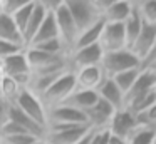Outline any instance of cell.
<instances>
[{"label": "cell", "instance_id": "484cf974", "mask_svg": "<svg viewBox=\"0 0 156 144\" xmlns=\"http://www.w3.org/2000/svg\"><path fill=\"white\" fill-rule=\"evenodd\" d=\"M139 72H141V67H136V69H129V70H124V72L118 74V76L111 77L112 80L116 82V86L119 87V89L122 90V92H128L129 89L133 87V84L136 82V79H138Z\"/></svg>", "mask_w": 156, "mask_h": 144}, {"label": "cell", "instance_id": "74e56055", "mask_svg": "<svg viewBox=\"0 0 156 144\" xmlns=\"http://www.w3.org/2000/svg\"><path fill=\"white\" fill-rule=\"evenodd\" d=\"M34 144H47V142H45V141L44 139H39V141H35V142Z\"/></svg>", "mask_w": 156, "mask_h": 144}, {"label": "cell", "instance_id": "52a82bcc", "mask_svg": "<svg viewBox=\"0 0 156 144\" xmlns=\"http://www.w3.org/2000/svg\"><path fill=\"white\" fill-rule=\"evenodd\" d=\"M2 76H7L19 80L24 87L29 86V80L32 77V70L27 62V57H25V49L22 52H17L2 60Z\"/></svg>", "mask_w": 156, "mask_h": 144}, {"label": "cell", "instance_id": "7c38bea8", "mask_svg": "<svg viewBox=\"0 0 156 144\" xmlns=\"http://www.w3.org/2000/svg\"><path fill=\"white\" fill-rule=\"evenodd\" d=\"M114 114H116L114 107L99 99L98 104L91 111L86 112V117H87L89 127L94 131H99V129H109V124H111V119Z\"/></svg>", "mask_w": 156, "mask_h": 144}, {"label": "cell", "instance_id": "1f68e13d", "mask_svg": "<svg viewBox=\"0 0 156 144\" xmlns=\"http://www.w3.org/2000/svg\"><path fill=\"white\" fill-rule=\"evenodd\" d=\"M109 129H99V131H94L92 134V139H91V144H108L109 141Z\"/></svg>", "mask_w": 156, "mask_h": 144}, {"label": "cell", "instance_id": "f35d334b", "mask_svg": "<svg viewBox=\"0 0 156 144\" xmlns=\"http://www.w3.org/2000/svg\"><path fill=\"white\" fill-rule=\"evenodd\" d=\"M0 77H2V60H0Z\"/></svg>", "mask_w": 156, "mask_h": 144}, {"label": "cell", "instance_id": "7bdbcfd3", "mask_svg": "<svg viewBox=\"0 0 156 144\" xmlns=\"http://www.w3.org/2000/svg\"><path fill=\"white\" fill-rule=\"evenodd\" d=\"M0 144H2V141H0Z\"/></svg>", "mask_w": 156, "mask_h": 144}, {"label": "cell", "instance_id": "4dcf8cb0", "mask_svg": "<svg viewBox=\"0 0 156 144\" xmlns=\"http://www.w3.org/2000/svg\"><path fill=\"white\" fill-rule=\"evenodd\" d=\"M27 2L29 0H2V12L10 17V15H14L19 9H22Z\"/></svg>", "mask_w": 156, "mask_h": 144}, {"label": "cell", "instance_id": "44dd1931", "mask_svg": "<svg viewBox=\"0 0 156 144\" xmlns=\"http://www.w3.org/2000/svg\"><path fill=\"white\" fill-rule=\"evenodd\" d=\"M52 39H61V37H59V30H57V25H55L54 15H52V13H49V15L45 17V20L42 22V25L39 27V30L35 32L34 39L30 40V44H29V45L42 44V42H47V40H52Z\"/></svg>", "mask_w": 156, "mask_h": 144}, {"label": "cell", "instance_id": "f1b7e54d", "mask_svg": "<svg viewBox=\"0 0 156 144\" xmlns=\"http://www.w3.org/2000/svg\"><path fill=\"white\" fill-rule=\"evenodd\" d=\"M2 144H34L35 141H39V137L32 136L29 132H20V134H15V136H10V137H4Z\"/></svg>", "mask_w": 156, "mask_h": 144}, {"label": "cell", "instance_id": "9c48e42d", "mask_svg": "<svg viewBox=\"0 0 156 144\" xmlns=\"http://www.w3.org/2000/svg\"><path fill=\"white\" fill-rule=\"evenodd\" d=\"M89 126H55L47 127L44 141L47 144H76L87 131Z\"/></svg>", "mask_w": 156, "mask_h": 144}, {"label": "cell", "instance_id": "ba28073f", "mask_svg": "<svg viewBox=\"0 0 156 144\" xmlns=\"http://www.w3.org/2000/svg\"><path fill=\"white\" fill-rule=\"evenodd\" d=\"M154 87H156V74L149 69H141L136 82L133 84V87L124 94V107H129L131 104H134L136 100L153 94L154 92ZM124 107H122V109H124Z\"/></svg>", "mask_w": 156, "mask_h": 144}, {"label": "cell", "instance_id": "60d3db41", "mask_svg": "<svg viewBox=\"0 0 156 144\" xmlns=\"http://www.w3.org/2000/svg\"><path fill=\"white\" fill-rule=\"evenodd\" d=\"M153 144H156V136H154V141H153Z\"/></svg>", "mask_w": 156, "mask_h": 144}, {"label": "cell", "instance_id": "277c9868", "mask_svg": "<svg viewBox=\"0 0 156 144\" xmlns=\"http://www.w3.org/2000/svg\"><path fill=\"white\" fill-rule=\"evenodd\" d=\"M52 15H54L55 25H57V30H59V37H61V40L64 42V45L67 47L69 54H71L72 47L76 44V39L79 35V30L67 5H66V0H62V3L52 12Z\"/></svg>", "mask_w": 156, "mask_h": 144}, {"label": "cell", "instance_id": "d590c367", "mask_svg": "<svg viewBox=\"0 0 156 144\" xmlns=\"http://www.w3.org/2000/svg\"><path fill=\"white\" fill-rule=\"evenodd\" d=\"M108 144H128V141L122 139V137H119V136H114V134H111V136H109Z\"/></svg>", "mask_w": 156, "mask_h": 144}, {"label": "cell", "instance_id": "b9f144b4", "mask_svg": "<svg viewBox=\"0 0 156 144\" xmlns=\"http://www.w3.org/2000/svg\"><path fill=\"white\" fill-rule=\"evenodd\" d=\"M154 97H156V87H154Z\"/></svg>", "mask_w": 156, "mask_h": 144}, {"label": "cell", "instance_id": "8d00e7d4", "mask_svg": "<svg viewBox=\"0 0 156 144\" xmlns=\"http://www.w3.org/2000/svg\"><path fill=\"white\" fill-rule=\"evenodd\" d=\"M143 69H149V70H153V72L156 74V60H153L149 65H146V67H143Z\"/></svg>", "mask_w": 156, "mask_h": 144}, {"label": "cell", "instance_id": "9a60e30c", "mask_svg": "<svg viewBox=\"0 0 156 144\" xmlns=\"http://www.w3.org/2000/svg\"><path fill=\"white\" fill-rule=\"evenodd\" d=\"M154 42H156V25L144 23L141 32H139V35H138V39H136V42L131 45L129 50H131L143 64V60H144L146 57H148V54L151 52Z\"/></svg>", "mask_w": 156, "mask_h": 144}, {"label": "cell", "instance_id": "83f0119b", "mask_svg": "<svg viewBox=\"0 0 156 144\" xmlns=\"http://www.w3.org/2000/svg\"><path fill=\"white\" fill-rule=\"evenodd\" d=\"M34 3H35V0H29L22 9H19L14 15H10L12 20H14V23H15V27L19 29L20 33L24 32L25 25H27V22H29V17H30L32 10H34ZM22 39H24V37H22Z\"/></svg>", "mask_w": 156, "mask_h": 144}, {"label": "cell", "instance_id": "30bf717a", "mask_svg": "<svg viewBox=\"0 0 156 144\" xmlns=\"http://www.w3.org/2000/svg\"><path fill=\"white\" fill-rule=\"evenodd\" d=\"M102 57H104V50L101 49L99 44H94V45L72 50L69 54V64H71L72 70H79V69H84V67L101 65Z\"/></svg>", "mask_w": 156, "mask_h": 144}, {"label": "cell", "instance_id": "7402d4cb", "mask_svg": "<svg viewBox=\"0 0 156 144\" xmlns=\"http://www.w3.org/2000/svg\"><path fill=\"white\" fill-rule=\"evenodd\" d=\"M0 40H7V42H14V44L25 47L22 33L15 27L12 17L5 15V13H0Z\"/></svg>", "mask_w": 156, "mask_h": 144}, {"label": "cell", "instance_id": "d6a6232c", "mask_svg": "<svg viewBox=\"0 0 156 144\" xmlns=\"http://www.w3.org/2000/svg\"><path fill=\"white\" fill-rule=\"evenodd\" d=\"M10 107L12 104L7 102V100L0 99V127L4 126L9 119H10Z\"/></svg>", "mask_w": 156, "mask_h": 144}, {"label": "cell", "instance_id": "836d02e7", "mask_svg": "<svg viewBox=\"0 0 156 144\" xmlns=\"http://www.w3.org/2000/svg\"><path fill=\"white\" fill-rule=\"evenodd\" d=\"M153 60H156V42H154V45H153L151 52L148 54V57H146V59L143 60V64H141V69H143V67H146V65H149V64H151Z\"/></svg>", "mask_w": 156, "mask_h": 144}, {"label": "cell", "instance_id": "cb8c5ba5", "mask_svg": "<svg viewBox=\"0 0 156 144\" xmlns=\"http://www.w3.org/2000/svg\"><path fill=\"white\" fill-rule=\"evenodd\" d=\"M122 25H124L126 45H128V49H131V45L136 42V39H138V35H139V32H141L143 25H144L143 19L139 17L138 10H136V2H134V12L131 13V17H129Z\"/></svg>", "mask_w": 156, "mask_h": 144}, {"label": "cell", "instance_id": "ffe728a7", "mask_svg": "<svg viewBox=\"0 0 156 144\" xmlns=\"http://www.w3.org/2000/svg\"><path fill=\"white\" fill-rule=\"evenodd\" d=\"M102 27H104V20L101 19V20H98L94 25L87 27V29H84V30H81L79 35H77V39H76V44H74V47H72V50L94 45V44H99Z\"/></svg>", "mask_w": 156, "mask_h": 144}, {"label": "cell", "instance_id": "e575fe53", "mask_svg": "<svg viewBox=\"0 0 156 144\" xmlns=\"http://www.w3.org/2000/svg\"><path fill=\"white\" fill-rule=\"evenodd\" d=\"M92 134H94V129H89L87 132L84 134V136L81 137V139L77 141L76 144H91V139H92Z\"/></svg>", "mask_w": 156, "mask_h": 144}, {"label": "cell", "instance_id": "603a6c76", "mask_svg": "<svg viewBox=\"0 0 156 144\" xmlns=\"http://www.w3.org/2000/svg\"><path fill=\"white\" fill-rule=\"evenodd\" d=\"M25 87L22 86L19 80L12 79V77H7V76H2L0 77V99L7 100V102L14 104L17 100L19 94L24 90Z\"/></svg>", "mask_w": 156, "mask_h": 144}, {"label": "cell", "instance_id": "f546056e", "mask_svg": "<svg viewBox=\"0 0 156 144\" xmlns=\"http://www.w3.org/2000/svg\"><path fill=\"white\" fill-rule=\"evenodd\" d=\"M25 47L24 45H19V44L14 42H7V40H0V60L7 59V57L14 55L17 52H22Z\"/></svg>", "mask_w": 156, "mask_h": 144}, {"label": "cell", "instance_id": "7a4b0ae2", "mask_svg": "<svg viewBox=\"0 0 156 144\" xmlns=\"http://www.w3.org/2000/svg\"><path fill=\"white\" fill-rule=\"evenodd\" d=\"M136 67H141V60L129 49L104 52V57H102L101 62V69L106 77H114L118 74L124 72V70L136 69Z\"/></svg>", "mask_w": 156, "mask_h": 144}, {"label": "cell", "instance_id": "8992f818", "mask_svg": "<svg viewBox=\"0 0 156 144\" xmlns=\"http://www.w3.org/2000/svg\"><path fill=\"white\" fill-rule=\"evenodd\" d=\"M66 5L71 12L79 32L101 20V13L94 7L92 0H66Z\"/></svg>", "mask_w": 156, "mask_h": 144}, {"label": "cell", "instance_id": "5b68a950", "mask_svg": "<svg viewBox=\"0 0 156 144\" xmlns=\"http://www.w3.org/2000/svg\"><path fill=\"white\" fill-rule=\"evenodd\" d=\"M55 126H89V124L84 112L67 104H59L47 109V127Z\"/></svg>", "mask_w": 156, "mask_h": 144}, {"label": "cell", "instance_id": "4fadbf2b", "mask_svg": "<svg viewBox=\"0 0 156 144\" xmlns=\"http://www.w3.org/2000/svg\"><path fill=\"white\" fill-rule=\"evenodd\" d=\"M138 119L136 116H133L128 109H119L116 111V114L112 116L111 124H109V132L119 136L122 139H128L131 136V132L138 127Z\"/></svg>", "mask_w": 156, "mask_h": 144}, {"label": "cell", "instance_id": "ac0fdd59", "mask_svg": "<svg viewBox=\"0 0 156 144\" xmlns=\"http://www.w3.org/2000/svg\"><path fill=\"white\" fill-rule=\"evenodd\" d=\"M49 15V12L44 9V5L41 3V0H35L34 3V10H32L30 17H29V22L27 25H25L24 32H22V37H24V44L25 47L30 44V40L34 39L35 32L39 30V27L42 25V22L45 20V17Z\"/></svg>", "mask_w": 156, "mask_h": 144}, {"label": "cell", "instance_id": "e0dca14e", "mask_svg": "<svg viewBox=\"0 0 156 144\" xmlns=\"http://www.w3.org/2000/svg\"><path fill=\"white\" fill-rule=\"evenodd\" d=\"M98 96L101 100L108 102L109 106H112L116 111L124 107V92L116 86V82L111 77H106L101 82V86L98 87Z\"/></svg>", "mask_w": 156, "mask_h": 144}, {"label": "cell", "instance_id": "6da1fadb", "mask_svg": "<svg viewBox=\"0 0 156 144\" xmlns=\"http://www.w3.org/2000/svg\"><path fill=\"white\" fill-rule=\"evenodd\" d=\"M77 89L76 87V76L74 70H67L62 76H59L44 92L41 94V100L44 102V106L47 109L54 106H59V104H64L69 97L72 96V92Z\"/></svg>", "mask_w": 156, "mask_h": 144}, {"label": "cell", "instance_id": "d4e9b609", "mask_svg": "<svg viewBox=\"0 0 156 144\" xmlns=\"http://www.w3.org/2000/svg\"><path fill=\"white\" fill-rule=\"evenodd\" d=\"M156 136V129L149 126H143V124H138L134 131L131 132V136L128 137V144H153Z\"/></svg>", "mask_w": 156, "mask_h": 144}, {"label": "cell", "instance_id": "8fae6325", "mask_svg": "<svg viewBox=\"0 0 156 144\" xmlns=\"http://www.w3.org/2000/svg\"><path fill=\"white\" fill-rule=\"evenodd\" d=\"M99 45L104 52H114V50L128 49L124 35V25L122 23H106L102 27Z\"/></svg>", "mask_w": 156, "mask_h": 144}, {"label": "cell", "instance_id": "4316f807", "mask_svg": "<svg viewBox=\"0 0 156 144\" xmlns=\"http://www.w3.org/2000/svg\"><path fill=\"white\" fill-rule=\"evenodd\" d=\"M136 10L144 23L156 25V0H141L136 2Z\"/></svg>", "mask_w": 156, "mask_h": 144}, {"label": "cell", "instance_id": "ab89813d", "mask_svg": "<svg viewBox=\"0 0 156 144\" xmlns=\"http://www.w3.org/2000/svg\"><path fill=\"white\" fill-rule=\"evenodd\" d=\"M0 13H4V12H2V0H0Z\"/></svg>", "mask_w": 156, "mask_h": 144}, {"label": "cell", "instance_id": "d6986e66", "mask_svg": "<svg viewBox=\"0 0 156 144\" xmlns=\"http://www.w3.org/2000/svg\"><path fill=\"white\" fill-rule=\"evenodd\" d=\"M99 96H98V90H81V89H76L72 92V96L66 100L64 104L74 107V109L81 111V112H87L91 111L92 107L98 104Z\"/></svg>", "mask_w": 156, "mask_h": 144}, {"label": "cell", "instance_id": "3957f363", "mask_svg": "<svg viewBox=\"0 0 156 144\" xmlns=\"http://www.w3.org/2000/svg\"><path fill=\"white\" fill-rule=\"evenodd\" d=\"M15 107L22 111L25 116H29L32 121L39 124V126L47 129V107L44 106V102L41 100V97L37 94H34L30 89L25 87L20 94H19L17 100L14 102Z\"/></svg>", "mask_w": 156, "mask_h": 144}, {"label": "cell", "instance_id": "5bb4252c", "mask_svg": "<svg viewBox=\"0 0 156 144\" xmlns=\"http://www.w3.org/2000/svg\"><path fill=\"white\" fill-rule=\"evenodd\" d=\"M74 76H76V87L81 90H98L101 82L106 79L101 65L84 67V69L74 70Z\"/></svg>", "mask_w": 156, "mask_h": 144}, {"label": "cell", "instance_id": "2e32d148", "mask_svg": "<svg viewBox=\"0 0 156 144\" xmlns=\"http://www.w3.org/2000/svg\"><path fill=\"white\" fill-rule=\"evenodd\" d=\"M134 12V2L131 0H112L106 12L102 13V20L106 23H124Z\"/></svg>", "mask_w": 156, "mask_h": 144}]
</instances>
